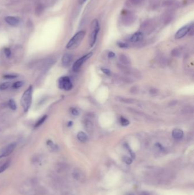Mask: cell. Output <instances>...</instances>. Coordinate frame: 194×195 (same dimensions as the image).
I'll return each mask as SVG.
<instances>
[{
    "instance_id": "cell-9",
    "label": "cell",
    "mask_w": 194,
    "mask_h": 195,
    "mask_svg": "<svg viewBox=\"0 0 194 195\" xmlns=\"http://www.w3.org/2000/svg\"><path fill=\"white\" fill-rule=\"evenodd\" d=\"M144 38V34L141 32L134 33L130 38L129 41L133 43H136L142 41Z\"/></svg>"
},
{
    "instance_id": "cell-25",
    "label": "cell",
    "mask_w": 194,
    "mask_h": 195,
    "mask_svg": "<svg viewBox=\"0 0 194 195\" xmlns=\"http://www.w3.org/2000/svg\"><path fill=\"white\" fill-rule=\"evenodd\" d=\"M122 160H123L124 162L126 163V164H131L132 161H133L131 158H130V157H128V156H126L122 157Z\"/></svg>"
},
{
    "instance_id": "cell-26",
    "label": "cell",
    "mask_w": 194,
    "mask_h": 195,
    "mask_svg": "<svg viewBox=\"0 0 194 195\" xmlns=\"http://www.w3.org/2000/svg\"><path fill=\"white\" fill-rule=\"evenodd\" d=\"M85 126L88 131L93 130V124L90 121H86L85 123Z\"/></svg>"
},
{
    "instance_id": "cell-14",
    "label": "cell",
    "mask_w": 194,
    "mask_h": 195,
    "mask_svg": "<svg viewBox=\"0 0 194 195\" xmlns=\"http://www.w3.org/2000/svg\"><path fill=\"white\" fill-rule=\"evenodd\" d=\"M77 138L78 140L82 143H86L88 140V135L83 131H80L78 134Z\"/></svg>"
},
{
    "instance_id": "cell-30",
    "label": "cell",
    "mask_w": 194,
    "mask_h": 195,
    "mask_svg": "<svg viewBox=\"0 0 194 195\" xmlns=\"http://www.w3.org/2000/svg\"><path fill=\"white\" fill-rule=\"evenodd\" d=\"M125 148H126V149H128V151H129L130 154L131 155V156L133 158H134V157H135V155L133 153V152L131 150V149L130 148L129 146H128V144H126V143H125Z\"/></svg>"
},
{
    "instance_id": "cell-22",
    "label": "cell",
    "mask_w": 194,
    "mask_h": 195,
    "mask_svg": "<svg viewBox=\"0 0 194 195\" xmlns=\"http://www.w3.org/2000/svg\"><path fill=\"white\" fill-rule=\"evenodd\" d=\"M24 85V82L22 81H17L12 84V87L13 89H17L21 88Z\"/></svg>"
},
{
    "instance_id": "cell-33",
    "label": "cell",
    "mask_w": 194,
    "mask_h": 195,
    "mask_svg": "<svg viewBox=\"0 0 194 195\" xmlns=\"http://www.w3.org/2000/svg\"><path fill=\"white\" fill-rule=\"evenodd\" d=\"M108 56V57H109V58H113L115 57L116 55H115L114 53L113 52V51H110V52H109Z\"/></svg>"
},
{
    "instance_id": "cell-35",
    "label": "cell",
    "mask_w": 194,
    "mask_h": 195,
    "mask_svg": "<svg viewBox=\"0 0 194 195\" xmlns=\"http://www.w3.org/2000/svg\"><path fill=\"white\" fill-rule=\"evenodd\" d=\"M73 125V122H72V121H70V122H68V124H67V126H68V127H71Z\"/></svg>"
},
{
    "instance_id": "cell-17",
    "label": "cell",
    "mask_w": 194,
    "mask_h": 195,
    "mask_svg": "<svg viewBox=\"0 0 194 195\" xmlns=\"http://www.w3.org/2000/svg\"><path fill=\"white\" fill-rule=\"evenodd\" d=\"M120 60L125 65H130V59L129 57L126 56L124 54H121L120 56Z\"/></svg>"
},
{
    "instance_id": "cell-3",
    "label": "cell",
    "mask_w": 194,
    "mask_h": 195,
    "mask_svg": "<svg viewBox=\"0 0 194 195\" xmlns=\"http://www.w3.org/2000/svg\"><path fill=\"white\" fill-rule=\"evenodd\" d=\"M85 35L86 32L84 31H80L77 32L68 42L66 45V48L69 50H73L78 48L81 43Z\"/></svg>"
},
{
    "instance_id": "cell-6",
    "label": "cell",
    "mask_w": 194,
    "mask_h": 195,
    "mask_svg": "<svg viewBox=\"0 0 194 195\" xmlns=\"http://www.w3.org/2000/svg\"><path fill=\"white\" fill-rule=\"evenodd\" d=\"M92 53H88L87 54L83 56V57L79 58L78 60H77L73 65V70L74 72H78L80 67H81V66L83 65V64L89 58L92 57Z\"/></svg>"
},
{
    "instance_id": "cell-15",
    "label": "cell",
    "mask_w": 194,
    "mask_h": 195,
    "mask_svg": "<svg viewBox=\"0 0 194 195\" xmlns=\"http://www.w3.org/2000/svg\"><path fill=\"white\" fill-rule=\"evenodd\" d=\"M47 146L48 147L49 150L51 152H56L59 148H58V146H57V144H55L52 140H49L47 141Z\"/></svg>"
},
{
    "instance_id": "cell-19",
    "label": "cell",
    "mask_w": 194,
    "mask_h": 195,
    "mask_svg": "<svg viewBox=\"0 0 194 195\" xmlns=\"http://www.w3.org/2000/svg\"><path fill=\"white\" fill-rule=\"evenodd\" d=\"M18 77V75L16 74H7L3 75V78L6 79H13L17 78Z\"/></svg>"
},
{
    "instance_id": "cell-32",
    "label": "cell",
    "mask_w": 194,
    "mask_h": 195,
    "mask_svg": "<svg viewBox=\"0 0 194 195\" xmlns=\"http://www.w3.org/2000/svg\"><path fill=\"white\" fill-rule=\"evenodd\" d=\"M101 71L104 73L105 74H106V75H109L110 74H111V71L109 70V69H105V68H102L101 69Z\"/></svg>"
},
{
    "instance_id": "cell-5",
    "label": "cell",
    "mask_w": 194,
    "mask_h": 195,
    "mask_svg": "<svg viewBox=\"0 0 194 195\" xmlns=\"http://www.w3.org/2000/svg\"><path fill=\"white\" fill-rule=\"evenodd\" d=\"M16 146V143H12L3 147L0 150V159H2L9 156L14 151Z\"/></svg>"
},
{
    "instance_id": "cell-37",
    "label": "cell",
    "mask_w": 194,
    "mask_h": 195,
    "mask_svg": "<svg viewBox=\"0 0 194 195\" xmlns=\"http://www.w3.org/2000/svg\"><path fill=\"white\" fill-rule=\"evenodd\" d=\"M129 195H134V194H129Z\"/></svg>"
},
{
    "instance_id": "cell-21",
    "label": "cell",
    "mask_w": 194,
    "mask_h": 195,
    "mask_svg": "<svg viewBox=\"0 0 194 195\" xmlns=\"http://www.w3.org/2000/svg\"><path fill=\"white\" fill-rule=\"evenodd\" d=\"M8 105L9 107L12 110H14H14H16V102H15L13 99H10V100H9Z\"/></svg>"
},
{
    "instance_id": "cell-31",
    "label": "cell",
    "mask_w": 194,
    "mask_h": 195,
    "mask_svg": "<svg viewBox=\"0 0 194 195\" xmlns=\"http://www.w3.org/2000/svg\"><path fill=\"white\" fill-rule=\"evenodd\" d=\"M130 1L133 5H138L140 4L143 0H130Z\"/></svg>"
},
{
    "instance_id": "cell-28",
    "label": "cell",
    "mask_w": 194,
    "mask_h": 195,
    "mask_svg": "<svg viewBox=\"0 0 194 195\" xmlns=\"http://www.w3.org/2000/svg\"><path fill=\"white\" fill-rule=\"evenodd\" d=\"M71 113L73 116H78L79 115V110L76 108H71Z\"/></svg>"
},
{
    "instance_id": "cell-7",
    "label": "cell",
    "mask_w": 194,
    "mask_h": 195,
    "mask_svg": "<svg viewBox=\"0 0 194 195\" xmlns=\"http://www.w3.org/2000/svg\"><path fill=\"white\" fill-rule=\"evenodd\" d=\"M193 27V24H191L187 25L184 26H183L182 28H180L177 33L175 35V38L176 39H180L186 36V35L189 32H191Z\"/></svg>"
},
{
    "instance_id": "cell-10",
    "label": "cell",
    "mask_w": 194,
    "mask_h": 195,
    "mask_svg": "<svg viewBox=\"0 0 194 195\" xmlns=\"http://www.w3.org/2000/svg\"><path fill=\"white\" fill-rule=\"evenodd\" d=\"M5 21L12 26H17L19 24V20L16 17L8 16L5 18Z\"/></svg>"
},
{
    "instance_id": "cell-2",
    "label": "cell",
    "mask_w": 194,
    "mask_h": 195,
    "mask_svg": "<svg viewBox=\"0 0 194 195\" xmlns=\"http://www.w3.org/2000/svg\"><path fill=\"white\" fill-rule=\"evenodd\" d=\"M100 30V24L97 19L93 20L91 24V33L89 35V43L92 48L94 46L97 40V35Z\"/></svg>"
},
{
    "instance_id": "cell-13",
    "label": "cell",
    "mask_w": 194,
    "mask_h": 195,
    "mask_svg": "<svg viewBox=\"0 0 194 195\" xmlns=\"http://www.w3.org/2000/svg\"><path fill=\"white\" fill-rule=\"evenodd\" d=\"M183 135H184L183 131L179 129H174L172 132V137L175 139H180L182 138L183 136Z\"/></svg>"
},
{
    "instance_id": "cell-27",
    "label": "cell",
    "mask_w": 194,
    "mask_h": 195,
    "mask_svg": "<svg viewBox=\"0 0 194 195\" xmlns=\"http://www.w3.org/2000/svg\"><path fill=\"white\" fill-rule=\"evenodd\" d=\"M4 53H5V56H6V57L8 58H10L11 57V50L8 48H5L4 49Z\"/></svg>"
},
{
    "instance_id": "cell-20",
    "label": "cell",
    "mask_w": 194,
    "mask_h": 195,
    "mask_svg": "<svg viewBox=\"0 0 194 195\" xmlns=\"http://www.w3.org/2000/svg\"><path fill=\"white\" fill-rule=\"evenodd\" d=\"M11 85V83L10 82H4L1 84H0V90H5L9 88Z\"/></svg>"
},
{
    "instance_id": "cell-8",
    "label": "cell",
    "mask_w": 194,
    "mask_h": 195,
    "mask_svg": "<svg viewBox=\"0 0 194 195\" xmlns=\"http://www.w3.org/2000/svg\"><path fill=\"white\" fill-rule=\"evenodd\" d=\"M73 59L72 54L70 53H65L63 56L62 59V65L65 67H68L71 64Z\"/></svg>"
},
{
    "instance_id": "cell-18",
    "label": "cell",
    "mask_w": 194,
    "mask_h": 195,
    "mask_svg": "<svg viewBox=\"0 0 194 195\" xmlns=\"http://www.w3.org/2000/svg\"><path fill=\"white\" fill-rule=\"evenodd\" d=\"M116 99L117 101H119L122 103H133L134 102V100H133V99H127V98H124L116 97Z\"/></svg>"
},
{
    "instance_id": "cell-12",
    "label": "cell",
    "mask_w": 194,
    "mask_h": 195,
    "mask_svg": "<svg viewBox=\"0 0 194 195\" xmlns=\"http://www.w3.org/2000/svg\"><path fill=\"white\" fill-rule=\"evenodd\" d=\"M10 160H6L0 161V173L6 171L10 165Z\"/></svg>"
},
{
    "instance_id": "cell-36",
    "label": "cell",
    "mask_w": 194,
    "mask_h": 195,
    "mask_svg": "<svg viewBox=\"0 0 194 195\" xmlns=\"http://www.w3.org/2000/svg\"><path fill=\"white\" fill-rule=\"evenodd\" d=\"M141 195H149V194H148L146 192H142V194Z\"/></svg>"
},
{
    "instance_id": "cell-34",
    "label": "cell",
    "mask_w": 194,
    "mask_h": 195,
    "mask_svg": "<svg viewBox=\"0 0 194 195\" xmlns=\"http://www.w3.org/2000/svg\"><path fill=\"white\" fill-rule=\"evenodd\" d=\"M87 0H78V2L79 3V4H83L84 3H85Z\"/></svg>"
},
{
    "instance_id": "cell-11",
    "label": "cell",
    "mask_w": 194,
    "mask_h": 195,
    "mask_svg": "<svg viewBox=\"0 0 194 195\" xmlns=\"http://www.w3.org/2000/svg\"><path fill=\"white\" fill-rule=\"evenodd\" d=\"M73 176L74 179H76L78 181H81V182L83 181L85 179V176H84L83 173L81 171H80L79 170H78V169L75 170L73 171Z\"/></svg>"
},
{
    "instance_id": "cell-16",
    "label": "cell",
    "mask_w": 194,
    "mask_h": 195,
    "mask_svg": "<svg viewBox=\"0 0 194 195\" xmlns=\"http://www.w3.org/2000/svg\"><path fill=\"white\" fill-rule=\"evenodd\" d=\"M47 118V115H43L42 117H41V118L39 119L37 121V122L35 123V125H34L35 128H37V127H38L41 126V125L46 121Z\"/></svg>"
},
{
    "instance_id": "cell-1",
    "label": "cell",
    "mask_w": 194,
    "mask_h": 195,
    "mask_svg": "<svg viewBox=\"0 0 194 195\" xmlns=\"http://www.w3.org/2000/svg\"><path fill=\"white\" fill-rule=\"evenodd\" d=\"M32 97V86L30 85L24 91L21 99V105L25 113L27 112L31 107Z\"/></svg>"
},
{
    "instance_id": "cell-4",
    "label": "cell",
    "mask_w": 194,
    "mask_h": 195,
    "mask_svg": "<svg viewBox=\"0 0 194 195\" xmlns=\"http://www.w3.org/2000/svg\"><path fill=\"white\" fill-rule=\"evenodd\" d=\"M58 86L60 89L70 91L73 89L72 82L68 77H62L58 79Z\"/></svg>"
},
{
    "instance_id": "cell-29",
    "label": "cell",
    "mask_w": 194,
    "mask_h": 195,
    "mask_svg": "<svg viewBox=\"0 0 194 195\" xmlns=\"http://www.w3.org/2000/svg\"><path fill=\"white\" fill-rule=\"evenodd\" d=\"M118 46L121 48H128L129 46V45L126 43L124 42H119Z\"/></svg>"
},
{
    "instance_id": "cell-24",
    "label": "cell",
    "mask_w": 194,
    "mask_h": 195,
    "mask_svg": "<svg viewBox=\"0 0 194 195\" xmlns=\"http://www.w3.org/2000/svg\"><path fill=\"white\" fill-rule=\"evenodd\" d=\"M43 10V5H38L37 8H36V10H35V13L37 16H39L42 14V12Z\"/></svg>"
},
{
    "instance_id": "cell-23",
    "label": "cell",
    "mask_w": 194,
    "mask_h": 195,
    "mask_svg": "<svg viewBox=\"0 0 194 195\" xmlns=\"http://www.w3.org/2000/svg\"><path fill=\"white\" fill-rule=\"evenodd\" d=\"M120 122L122 126H127L129 124L130 122L127 119L121 116L120 119Z\"/></svg>"
}]
</instances>
